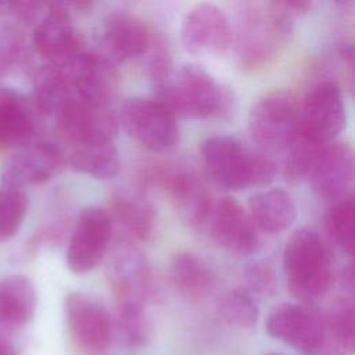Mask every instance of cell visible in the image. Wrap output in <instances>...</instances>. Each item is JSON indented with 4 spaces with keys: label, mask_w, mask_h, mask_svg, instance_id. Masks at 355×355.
I'll return each mask as SVG.
<instances>
[{
    "label": "cell",
    "mask_w": 355,
    "mask_h": 355,
    "mask_svg": "<svg viewBox=\"0 0 355 355\" xmlns=\"http://www.w3.org/2000/svg\"><path fill=\"white\" fill-rule=\"evenodd\" d=\"M33 44L50 65L65 68L83 50L82 39L75 29L68 8L61 3L49 4L44 18L33 32Z\"/></svg>",
    "instance_id": "obj_17"
},
{
    "label": "cell",
    "mask_w": 355,
    "mask_h": 355,
    "mask_svg": "<svg viewBox=\"0 0 355 355\" xmlns=\"http://www.w3.org/2000/svg\"><path fill=\"white\" fill-rule=\"evenodd\" d=\"M37 294L31 279L11 275L0 279V326L18 329L33 318Z\"/></svg>",
    "instance_id": "obj_23"
},
{
    "label": "cell",
    "mask_w": 355,
    "mask_h": 355,
    "mask_svg": "<svg viewBox=\"0 0 355 355\" xmlns=\"http://www.w3.org/2000/svg\"><path fill=\"white\" fill-rule=\"evenodd\" d=\"M265 327L270 337L306 355L320 352L327 338L324 318L304 304H280L266 318Z\"/></svg>",
    "instance_id": "obj_9"
},
{
    "label": "cell",
    "mask_w": 355,
    "mask_h": 355,
    "mask_svg": "<svg viewBox=\"0 0 355 355\" xmlns=\"http://www.w3.org/2000/svg\"><path fill=\"white\" fill-rule=\"evenodd\" d=\"M220 318L230 326L250 329L257 324L259 309L254 297L244 288L226 291L218 304Z\"/></svg>",
    "instance_id": "obj_30"
},
{
    "label": "cell",
    "mask_w": 355,
    "mask_h": 355,
    "mask_svg": "<svg viewBox=\"0 0 355 355\" xmlns=\"http://www.w3.org/2000/svg\"><path fill=\"white\" fill-rule=\"evenodd\" d=\"M202 232L232 254L248 255L259 245L258 229L248 211L233 197L214 200Z\"/></svg>",
    "instance_id": "obj_13"
},
{
    "label": "cell",
    "mask_w": 355,
    "mask_h": 355,
    "mask_svg": "<svg viewBox=\"0 0 355 355\" xmlns=\"http://www.w3.org/2000/svg\"><path fill=\"white\" fill-rule=\"evenodd\" d=\"M64 162L57 143L40 140L24 146L3 166V186L21 189L26 184L43 183L53 178Z\"/></svg>",
    "instance_id": "obj_19"
},
{
    "label": "cell",
    "mask_w": 355,
    "mask_h": 355,
    "mask_svg": "<svg viewBox=\"0 0 355 355\" xmlns=\"http://www.w3.org/2000/svg\"><path fill=\"white\" fill-rule=\"evenodd\" d=\"M201 158L207 178L214 186L227 191L268 186L277 173L270 154L250 150L232 136L216 135L205 139Z\"/></svg>",
    "instance_id": "obj_3"
},
{
    "label": "cell",
    "mask_w": 355,
    "mask_h": 355,
    "mask_svg": "<svg viewBox=\"0 0 355 355\" xmlns=\"http://www.w3.org/2000/svg\"><path fill=\"white\" fill-rule=\"evenodd\" d=\"M298 130L300 101L290 90H270L254 101L248 114V132L261 151L280 153Z\"/></svg>",
    "instance_id": "obj_5"
},
{
    "label": "cell",
    "mask_w": 355,
    "mask_h": 355,
    "mask_svg": "<svg viewBox=\"0 0 355 355\" xmlns=\"http://www.w3.org/2000/svg\"><path fill=\"white\" fill-rule=\"evenodd\" d=\"M110 216L136 240L146 241L153 236L155 225L154 208L139 194L121 193L114 196Z\"/></svg>",
    "instance_id": "obj_25"
},
{
    "label": "cell",
    "mask_w": 355,
    "mask_h": 355,
    "mask_svg": "<svg viewBox=\"0 0 355 355\" xmlns=\"http://www.w3.org/2000/svg\"><path fill=\"white\" fill-rule=\"evenodd\" d=\"M169 276L173 287L190 301L205 298L214 288L215 277L208 263L193 252H178L169 263Z\"/></svg>",
    "instance_id": "obj_24"
},
{
    "label": "cell",
    "mask_w": 355,
    "mask_h": 355,
    "mask_svg": "<svg viewBox=\"0 0 355 355\" xmlns=\"http://www.w3.org/2000/svg\"><path fill=\"white\" fill-rule=\"evenodd\" d=\"M150 75L153 100L176 118H226L234 108L232 92L220 86L205 68L194 62L173 67L165 50L153 54Z\"/></svg>",
    "instance_id": "obj_1"
},
{
    "label": "cell",
    "mask_w": 355,
    "mask_h": 355,
    "mask_svg": "<svg viewBox=\"0 0 355 355\" xmlns=\"http://www.w3.org/2000/svg\"><path fill=\"white\" fill-rule=\"evenodd\" d=\"M0 355H17V352L8 341L0 338Z\"/></svg>",
    "instance_id": "obj_35"
},
{
    "label": "cell",
    "mask_w": 355,
    "mask_h": 355,
    "mask_svg": "<svg viewBox=\"0 0 355 355\" xmlns=\"http://www.w3.org/2000/svg\"><path fill=\"white\" fill-rule=\"evenodd\" d=\"M116 116L126 133L150 151H168L179 143L178 118L153 98L130 97Z\"/></svg>",
    "instance_id": "obj_6"
},
{
    "label": "cell",
    "mask_w": 355,
    "mask_h": 355,
    "mask_svg": "<svg viewBox=\"0 0 355 355\" xmlns=\"http://www.w3.org/2000/svg\"><path fill=\"white\" fill-rule=\"evenodd\" d=\"M180 43L184 51L194 57L222 54L232 44V24L218 6L194 4L182 19Z\"/></svg>",
    "instance_id": "obj_12"
},
{
    "label": "cell",
    "mask_w": 355,
    "mask_h": 355,
    "mask_svg": "<svg viewBox=\"0 0 355 355\" xmlns=\"http://www.w3.org/2000/svg\"><path fill=\"white\" fill-rule=\"evenodd\" d=\"M111 233L112 219L108 211L100 207L82 209L67 247L68 269L83 275L97 268L108 251Z\"/></svg>",
    "instance_id": "obj_10"
},
{
    "label": "cell",
    "mask_w": 355,
    "mask_h": 355,
    "mask_svg": "<svg viewBox=\"0 0 355 355\" xmlns=\"http://www.w3.org/2000/svg\"><path fill=\"white\" fill-rule=\"evenodd\" d=\"M62 71L75 96L93 104L110 105L118 87V71L105 54L85 49Z\"/></svg>",
    "instance_id": "obj_15"
},
{
    "label": "cell",
    "mask_w": 355,
    "mask_h": 355,
    "mask_svg": "<svg viewBox=\"0 0 355 355\" xmlns=\"http://www.w3.org/2000/svg\"><path fill=\"white\" fill-rule=\"evenodd\" d=\"M245 291L251 295L268 297L276 290V273L273 266L265 259H252L243 269Z\"/></svg>",
    "instance_id": "obj_34"
},
{
    "label": "cell",
    "mask_w": 355,
    "mask_h": 355,
    "mask_svg": "<svg viewBox=\"0 0 355 355\" xmlns=\"http://www.w3.org/2000/svg\"><path fill=\"white\" fill-rule=\"evenodd\" d=\"M28 197L21 189L0 187V241L14 237L26 215Z\"/></svg>",
    "instance_id": "obj_33"
},
{
    "label": "cell",
    "mask_w": 355,
    "mask_h": 355,
    "mask_svg": "<svg viewBox=\"0 0 355 355\" xmlns=\"http://www.w3.org/2000/svg\"><path fill=\"white\" fill-rule=\"evenodd\" d=\"M64 135L75 144L114 141L119 122L110 105L89 103L72 93L55 116Z\"/></svg>",
    "instance_id": "obj_14"
},
{
    "label": "cell",
    "mask_w": 355,
    "mask_h": 355,
    "mask_svg": "<svg viewBox=\"0 0 355 355\" xmlns=\"http://www.w3.org/2000/svg\"><path fill=\"white\" fill-rule=\"evenodd\" d=\"M269 355H282V354H269Z\"/></svg>",
    "instance_id": "obj_37"
},
{
    "label": "cell",
    "mask_w": 355,
    "mask_h": 355,
    "mask_svg": "<svg viewBox=\"0 0 355 355\" xmlns=\"http://www.w3.org/2000/svg\"><path fill=\"white\" fill-rule=\"evenodd\" d=\"M324 229L330 243L334 244L336 248L345 255H352L355 236V208L352 196L331 204L324 215Z\"/></svg>",
    "instance_id": "obj_29"
},
{
    "label": "cell",
    "mask_w": 355,
    "mask_h": 355,
    "mask_svg": "<svg viewBox=\"0 0 355 355\" xmlns=\"http://www.w3.org/2000/svg\"><path fill=\"white\" fill-rule=\"evenodd\" d=\"M316 355H348V352L343 351V349H322L320 352H318Z\"/></svg>",
    "instance_id": "obj_36"
},
{
    "label": "cell",
    "mask_w": 355,
    "mask_h": 355,
    "mask_svg": "<svg viewBox=\"0 0 355 355\" xmlns=\"http://www.w3.org/2000/svg\"><path fill=\"white\" fill-rule=\"evenodd\" d=\"M345 123L343 90L334 80L318 82L300 103V130L316 144L334 141Z\"/></svg>",
    "instance_id": "obj_7"
},
{
    "label": "cell",
    "mask_w": 355,
    "mask_h": 355,
    "mask_svg": "<svg viewBox=\"0 0 355 355\" xmlns=\"http://www.w3.org/2000/svg\"><path fill=\"white\" fill-rule=\"evenodd\" d=\"M35 132V114L28 98L12 89L0 90V146L24 147Z\"/></svg>",
    "instance_id": "obj_22"
},
{
    "label": "cell",
    "mask_w": 355,
    "mask_h": 355,
    "mask_svg": "<svg viewBox=\"0 0 355 355\" xmlns=\"http://www.w3.org/2000/svg\"><path fill=\"white\" fill-rule=\"evenodd\" d=\"M322 146L298 133L284 146L282 153V175L287 183L297 184L309 175L315 157Z\"/></svg>",
    "instance_id": "obj_28"
},
{
    "label": "cell",
    "mask_w": 355,
    "mask_h": 355,
    "mask_svg": "<svg viewBox=\"0 0 355 355\" xmlns=\"http://www.w3.org/2000/svg\"><path fill=\"white\" fill-rule=\"evenodd\" d=\"M69 162L73 171L100 180L114 178L121 168L119 151L114 141L76 144Z\"/></svg>",
    "instance_id": "obj_26"
},
{
    "label": "cell",
    "mask_w": 355,
    "mask_h": 355,
    "mask_svg": "<svg viewBox=\"0 0 355 355\" xmlns=\"http://www.w3.org/2000/svg\"><path fill=\"white\" fill-rule=\"evenodd\" d=\"M248 214L258 230L277 234L295 222L297 205L286 190L272 187L261 190L248 198Z\"/></svg>",
    "instance_id": "obj_21"
},
{
    "label": "cell",
    "mask_w": 355,
    "mask_h": 355,
    "mask_svg": "<svg viewBox=\"0 0 355 355\" xmlns=\"http://www.w3.org/2000/svg\"><path fill=\"white\" fill-rule=\"evenodd\" d=\"M298 18L290 1L244 3L236 26H232V44L244 69H258L272 62L286 46Z\"/></svg>",
    "instance_id": "obj_2"
},
{
    "label": "cell",
    "mask_w": 355,
    "mask_h": 355,
    "mask_svg": "<svg viewBox=\"0 0 355 355\" xmlns=\"http://www.w3.org/2000/svg\"><path fill=\"white\" fill-rule=\"evenodd\" d=\"M354 302L349 297L336 300L330 306L327 315L323 316L327 336H330L336 345L345 352H352L354 349Z\"/></svg>",
    "instance_id": "obj_31"
},
{
    "label": "cell",
    "mask_w": 355,
    "mask_h": 355,
    "mask_svg": "<svg viewBox=\"0 0 355 355\" xmlns=\"http://www.w3.org/2000/svg\"><path fill=\"white\" fill-rule=\"evenodd\" d=\"M101 39L105 55L114 62L140 57L148 53L155 42L150 26L136 14L123 10L105 17Z\"/></svg>",
    "instance_id": "obj_20"
},
{
    "label": "cell",
    "mask_w": 355,
    "mask_h": 355,
    "mask_svg": "<svg viewBox=\"0 0 355 355\" xmlns=\"http://www.w3.org/2000/svg\"><path fill=\"white\" fill-rule=\"evenodd\" d=\"M333 258L323 237L312 229H297L283 250V272L294 298L312 305L327 295L334 283Z\"/></svg>",
    "instance_id": "obj_4"
},
{
    "label": "cell",
    "mask_w": 355,
    "mask_h": 355,
    "mask_svg": "<svg viewBox=\"0 0 355 355\" xmlns=\"http://www.w3.org/2000/svg\"><path fill=\"white\" fill-rule=\"evenodd\" d=\"M69 336L82 355H105L112 338L107 309L83 293H69L64 302Z\"/></svg>",
    "instance_id": "obj_11"
},
{
    "label": "cell",
    "mask_w": 355,
    "mask_h": 355,
    "mask_svg": "<svg viewBox=\"0 0 355 355\" xmlns=\"http://www.w3.org/2000/svg\"><path fill=\"white\" fill-rule=\"evenodd\" d=\"M105 272L118 306H144L153 291V275L147 257L137 245L118 243L108 257Z\"/></svg>",
    "instance_id": "obj_8"
},
{
    "label": "cell",
    "mask_w": 355,
    "mask_h": 355,
    "mask_svg": "<svg viewBox=\"0 0 355 355\" xmlns=\"http://www.w3.org/2000/svg\"><path fill=\"white\" fill-rule=\"evenodd\" d=\"M71 96L72 89L62 69L47 64L36 72L33 98L43 114L57 116Z\"/></svg>",
    "instance_id": "obj_27"
},
{
    "label": "cell",
    "mask_w": 355,
    "mask_h": 355,
    "mask_svg": "<svg viewBox=\"0 0 355 355\" xmlns=\"http://www.w3.org/2000/svg\"><path fill=\"white\" fill-rule=\"evenodd\" d=\"M354 168L351 146L334 140L319 148L306 179L319 197L334 202L351 196Z\"/></svg>",
    "instance_id": "obj_16"
},
{
    "label": "cell",
    "mask_w": 355,
    "mask_h": 355,
    "mask_svg": "<svg viewBox=\"0 0 355 355\" xmlns=\"http://www.w3.org/2000/svg\"><path fill=\"white\" fill-rule=\"evenodd\" d=\"M116 329L121 340L130 348L146 347L151 340V323L144 312V306H118Z\"/></svg>",
    "instance_id": "obj_32"
},
{
    "label": "cell",
    "mask_w": 355,
    "mask_h": 355,
    "mask_svg": "<svg viewBox=\"0 0 355 355\" xmlns=\"http://www.w3.org/2000/svg\"><path fill=\"white\" fill-rule=\"evenodd\" d=\"M180 219L196 230H202L214 200L202 179L187 168H171L158 173Z\"/></svg>",
    "instance_id": "obj_18"
}]
</instances>
